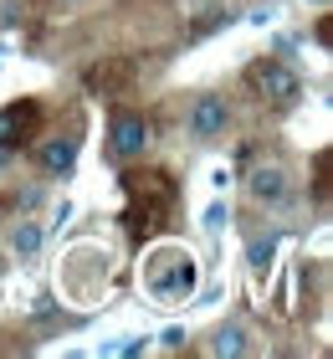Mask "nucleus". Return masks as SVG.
Instances as JSON below:
<instances>
[{"label":"nucleus","instance_id":"obj_4","mask_svg":"<svg viewBox=\"0 0 333 359\" xmlns=\"http://www.w3.org/2000/svg\"><path fill=\"white\" fill-rule=\"evenodd\" d=\"M41 134V103L36 97H21V103H6L0 108V154L6 149H21Z\"/></svg>","mask_w":333,"mask_h":359},{"label":"nucleus","instance_id":"obj_11","mask_svg":"<svg viewBox=\"0 0 333 359\" xmlns=\"http://www.w3.org/2000/svg\"><path fill=\"white\" fill-rule=\"evenodd\" d=\"M36 247H41V231H36V226H21V231H15V252H21V257H31Z\"/></svg>","mask_w":333,"mask_h":359},{"label":"nucleus","instance_id":"obj_1","mask_svg":"<svg viewBox=\"0 0 333 359\" xmlns=\"http://www.w3.org/2000/svg\"><path fill=\"white\" fill-rule=\"evenodd\" d=\"M123 190H128L123 221H128V236L133 241L154 236L159 221H164V210H175V201H179V185H175L170 170H128L123 175Z\"/></svg>","mask_w":333,"mask_h":359},{"label":"nucleus","instance_id":"obj_9","mask_svg":"<svg viewBox=\"0 0 333 359\" xmlns=\"http://www.w3.org/2000/svg\"><path fill=\"white\" fill-rule=\"evenodd\" d=\"M36 165H41V175H67V170L77 165V144H72V139L41 144V149H36Z\"/></svg>","mask_w":333,"mask_h":359},{"label":"nucleus","instance_id":"obj_3","mask_svg":"<svg viewBox=\"0 0 333 359\" xmlns=\"http://www.w3.org/2000/svg\"><path fill=\"white\" fill-rule=\"evenodd\" d=\"M246 88L257 97H266V103H292V97L303 93V77L277 57H257L252 67H246Z\"/></svg>","mask_w":333,"mask_h":359},{"label":"nucleus","instance_id":"obj_2","mask_svg":"<svg viewBox=\"0 0 333 359\" xmlns=\"http://www.w3.org/2000/svg\"><path fill=\"white\" fill-rule=\"evenodd\" d=\"M195 257L179 252V247H154L144 257V292L154 303H179L195 292Z\"/></svg>","mask_w":333,"mask_h":359},{"label":"nucleus","instance_id":"obj_13","mask_svg":"<svg viewBox=\"0 0 333 359\" xmlns=\"http://www.w3.org/2000/svg\"><path fill=\"white\" fill-rule=\"evenodd\" d=\"M318 41L333 46V15H323V21H318Z\"/></svg>","mask_w":333,"mask_h":359},{"label":"nucleus","instance_id":"obj_5","mask_svg":"<svg viewBox=\"0 0 333 359\" xmlns=\"http://www.w3.org/2000/svg\"><path fill=\"white\" fill-rule=\"evenodd\" d=\"M133 77H139V62L133 57H103V62H93V67L82 72V88L93 97H118V93L133 88Z\"/></svg>","mask_w":333,"mask_h":359},{"label":"nucleus","instance_id":"obj_14","mask_svg":"<svg viewBox=\"0 0 333 359\" xmlns=\"http://www.w3.org/2000/svg\"><path fill=\"white\" fill-rule=\"evenodd\" d=\"M313 6H328V0H313Z\"/></svg>","mask_w":333,"mask_h":359},{"label":"nucleus","instance_id":"obj_12","mask_svg":"<svg viewBox=\"0 0 333 359\" xmlns=\"http://www.w3.org/2000/svg\"><path fill=\"white\" fill-rule=\"evenodd\" d=\"M272 252H277L272 241H252V267H257V272H266V267H272Z\"/></svg>","mask_w":333,"mask_h":359},{"label":"nucleus","instance_id":"obj_8","mask_svg":"<svg viewBox=\"0 0 333 359\" xmlns=\"http://www.w3.org/2000/svg\"><path fill=\"white\" fill-rule=\"evenodd\" d=\"M246 190H252V201L277 205L282 195H287V170H282V165H261V170L246 175Z\"/></svg>","mask_w":333,"mask_h":359},{"label":"nucleus","instance_id":"obj_7","mask_svg":"<svg viewBox=\"0 0 333 359\" xmlns=\"http://www.w3.org/2000/svg\"><path fill=\"white\" fill-rule=\"evenodd\" d=\"M226 123H231L226 97L221 93H200L195 108H190V134L195 139H215V134H226Z\"/></svg>","mask_w":333,"mask_h":359},{"label":"nucleus","instance_id":"obj_10","mask_svg":"<svg viewBox=\"0 0 333 359\" xmlns=\"http://www.w3.org/2000/svg\"><path fill=\"white\" fill-rule=\"evenodd\" d=\"M210 354H246V334L241 329H221L215 344H210Z\"/></svg>","mask_w":333,"mask_h":359},{"label":"nucleus","instance_id":"obj_6","mask_svg":"<svg viewBox=\"0 0 333 359\" xmlns=\"http://www.w3.org/2000/svg\"><path fill=\"white\" fill-rule=\"evenodd\" d=\"M149 139H154V134H149V118H144V113L118 108V113L108 118V149H113V159H139Z\"/></svg>","mask_w":333,"mask_h":359}]
</instances>
